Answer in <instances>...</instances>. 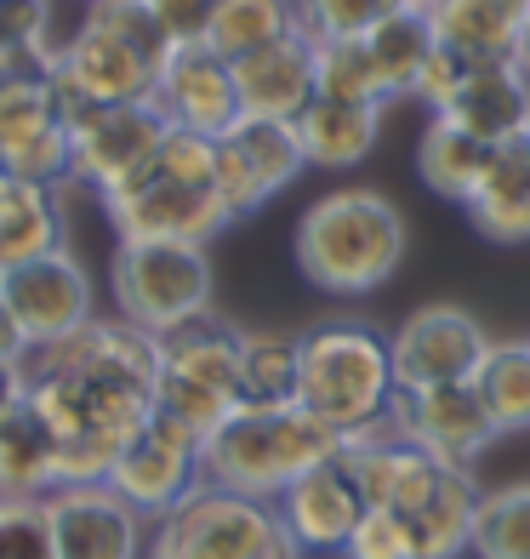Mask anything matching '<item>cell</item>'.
<instances>
[{
  "mask_svg": "<svg viewBox=\"0 0 530 559\" xmlns=\"http://www.w3.org/2000/svg\"><path fill=\"white\" fill-rule=\"evenodd\" d=\"M297 405L332 423L342 440L371 435L394 417L399 377H394V343L371 320H320L297 337Z\"/></svg>",
  "mask_w": 530,
  "mask_h": 559,
  "instance_id": "5b68a950",
  "label": "cell"
},
{
  "mask_svg": "<svg viewBox=\"0 0 530 559\" xmlns=\"http://www.w3.org/2000/svg\"><path fill=\"white\" fill-rule=\"evenodd\" d=\"M148 12L166 29L171 46H194L212 35V17H217V0H148Z\"/></svg>",
  "mask_w": 530,
  "mask_h": 559,
  "instance_id": "ab89813d",
  "label": "cell"
},
{
  "mask_svg": "<svg viewBox=\"0 0 530 559\" xmlns=\"http://www.w3.org/2000/svg\"><path fill=\"white\" fill-rule=\"evenodd\" d=\"M388 7H417V12H427L434 0H388Z\"/></svg>",
  "mask_w": 530,
  "mask_h": 559,
  "instance_id": "ee69618b",
  "label": "cell"
},
{
  "mask_svg": "<svg viewBox=\"0 0 530 559\" xmlns=\"http://www.w3.org/2000/svg\"><path fill=\"white\" fill-rule=\"evenodd\" d=\"M0 559H58L46 497H0Z\"/></svg>",
  "mask_w": 530,
  "mask_h": 559,
  "instance_id": "d590c367",
  "label": "cell"
},
{
  "mask_svg": "<svg viewBox=\"0 0 530 559\" xmlns=\"http://www.w3.org/2000/svg\"><path fill=\"white\" fill-rule=\"evenodd\" d=\"M302 343L291 332H245L240 343V405H297Z\"/></svg>",
  "mask_w": 530,
  "mask_h": 559,
  "instance_id": "f546056e",
  "label": "cell"
},
{
  "mask_svg": "<svg viewBox=\"0 0 530 559\" xmlns=\"http://www.w3.org/2000/svg\"><path fill=\"white\" fill-rule=\"evenodd\" d=\"M427 23L445 46L468 52L473 63H502L514 58L519 29H525V7L519 0H434Z\"/></svg>",
  "mask_w": 530,
  "mask_h": 559,
  "instance_id": "4316f807",
  "label": "cell"
},
{
  "mask_svg": "<svg viewBox=\"0 0 530 559\" xmlns=\"http://www.w3.org/2000/svg\"><path fill=\"white\" fill-rule=\"evenodd\" d=\"M519 7H530V0H519Z\"/></svg>",
  "mask_w": 530,
  "mask_h": 559,
  "instance_id": "f6af8a7d",
  "label": "cell"
},
{
  "mask_svg": "<svg viewBox=\"0 0 530 559\" xmlns=\"http://www.w3.org/2000/svg\"><path fill=\"white\" fill-rule=\"evenodd\" d=\"M342 435L332 423H320L302 405H240V412L206 435V479L222 491L257 497V502H280V491L291 479H302L309 468L342 456Z\"/></svg>",
  "mask_w": 530,
  "mask_h": 559,
  "instance_id": "8992f818",
  "label": "cell"
},
{
  "mask_svg": "<svg viewBox=\"0 0 530 559\" xmlns=\"http://www.w3.org/2000/svg\"><path fill=\"white\" fill-rule=\"evenodd\" d=\"M309 155H302L297 120H263V115H240L229 132L217 138V189L229 200V212L245 217L268 206L280 189H291Z\"/></svg>",
  "mask_w": 530,
  "mask_h": 559,
  "instance_id": "8fae6325",
  "label": "cell"
},
{
  "mask_svg": "<svg viewBox=\"0 0 530 559\" xmlns=\"http://www.w3.org/2000/svg\"><path fill=\"white\" fill-rule=\"evenodd\" d=\"M46 514H52L58 559H148L155 520L137 514L109 479H97V486H58L46 497Z\"/></svg>",
  "mask_w": 530,
  "mask_h": 559,
  "instance_id": "9a60e30c",
  "label": "cell"
},
{
  "mask_svg": "<svg viewBox=\"0 0 530 559\" xmlns=\"http://www.w3.org/2000/svg\"><path fill=\"white\" fill-rule=\"evenodd\" d=\"M388 0H297V23L309 40H360L383 23Z\"/></svg>",
  "mask_w": 530,
  "mask_h": 559,
  "instance_id": "8d00e7d4",
  "label": "cell"
},
{
  "mask_svg": "<svg viewBox=\"0 0 530 559\" xmlns=\"http://www.w3.org/2000/svg\"><path fill=\"white\" fill-rule=\"evenodd\" d=\"M86 7H92V0H86Z\"/></svg>",
  "mask_w": 530,
  "mask_h": 559,
  "instance_id": "bcb514c9",
  "label": "cell"
},
{
  "mask_svg": "<svg viewBox=\"0 0 530 559\" xmlns=\"http://www.w3.org/2000/svg\"><path fill=\"white\" fill-rule=\"evenodd\" d=\"M342 559H417V537L399 514H388V508H365V520L353 525Z\"/></svg>",
  "mask_w": 530,
  "mask_h": 559,
  "instance_id": "74e56055",
  "label": "cell"
},
{
  "mask_svg": "<svg viewBox=\"0 0 530 559\" xmlns=\"http://www.w3.org/2000/svg\"><path fill=\"white\" fill-rule=\"evenodd\" d=\"M274 508H280V525L291 531V543L302 554H342L371 502L360 491V479H353V468L342 456H332V463L291 479Z\"/></svg>",
  "mask_w": 530,
  "mask_h": 559,
  "instance_id": "ffe728a7",
  "label": "cell"
},
{
  "mask_svg": "<svg viewBox=\"0 0 530 559\" xmlns=\"http://www.w3.org/2000/svg\"><path fill=\"white\" fill-rule=\"evenodd\" d=\"M212 251L189 240H120L109 263L115 314L143 325L148 337H166L171 325L212 309Z\"/></svg>",
  "mask_w": 530,
  "mask_h": 559,
  "instance_id": "9c48e42d",
  "label": "cell"
},
{
  "mask_svg": "<svg viewBox=\"0 0 530 559\" xmlns=\"http://www.w3.org/2000/svg\"><path fill=\"white\" fill-rule=\"evenodd\" d=\"M17 400H23V371H7V366H0V423L12 417Z\"/></svg>",
  "mask_w": 530,
  "mask_h": 559,
  "instance_id": "b9f144b4",
  "label": "cell"
},
{
  "mask_svg": "<svg viewBox=\"0 0 530 559\" xmlns=\"http://www.w3.org/2000/svg\"><path fill=\"white\" fill-rule=\"evenodd\" d=\"M200 451H206V440H200L194 428H183V423H171L166 412H155L143 423V435H132V445L115 456L109 486L132 502L137 514L160 520L166 508H177L200 486V479H206Z\"/></svg>",
  "mask_w": 530,
  "mask_h": 559,
  "instance_id": "7c38bea8",
  "label": "cell"
},
{
  "mask_svg": "<svg viewBox=\"0 0 530 559\" xmlns=\"http://www.w3.org/2000/svg\"><path fill=\"white\" fill-rule=\"evenodd\" d=\"M491 155H496V148L485 138H473V132H462L457 120L434 115V120H427V132H422V143H417V171H422V183L434 194L468 206V194L479 189Z\"/></svg>",
  "mask_w": 530,
  "mask_h": 559,
  "instance_id": "83f0119b",
  "label": "cell"
},
{
  "mask_svg": "<svg viewBox=\"0 0 530 559\" xmlns=\"http://www.w3.org/2000/svg\"><path fill=\"white\" fill-rule=\"evenodd\" d=\"M468 217L485 240L496 246H525L530 240V132L514 143H496V155L468 194Z\"/></svg>",
  "mask_w": 530,
  "mask_h": 559,
  "instance_id": "cb8c5ba5",
  "label": "cell"
},
{
  "mask_svg": "<svg viewBox=\"0 0 530 559\" xmlns=\"http://www.w3.org/2000/svg\"><path fill=\"white\" fill-rule=\"evenodd\" d=\"M365 46H371V63H376V74H383V92H388V104H394V97H417L422 63L434 58L439 35H434V23H427V12L388 7L383 23L365 35Z\"/></svg>",
  "mask_w": 530,
  "mask_h": 559,
  "instance_id": "f1b7e54d",
  "label": "cell"
},
{
  "mask_svg": "<svg viewBox=\"0 0 530 559\" xmlns=\"http://www.w3.org/2000/svg\"><path fill=\"white\" fill-rule=\"evenodd\" d=\"M58 246H63L58 183H35V177L0 166V274L29 258H46Z\"/></svg>",
  "mask_w": 530,
  "mask_h": 559,
  "instance_id": "d4e9b609",
  "label": "cell"
},
{
  "mask_svg": "<svg viewBox=\"0 0 530 559\" xmlns=\"http://www.w3.org/2000/svg\"><path fill=\"white\" fill-rule=\"evenodd\" d=\"M166 58L171 40L148 12V0H92L81 29L58 40L52 63H46V86L74 126L104 104H155Z\"/></svg>",
  "mask_w": 530,
  "mask_h": 559,
  "instance_id": "7a4b0ae2",
  "label": "cell"
},
{
  "mask_svg": "<svg viewBox=\"0 0 530 559\" xmlns=\"http://www.w3.org/2000/svg\"><path fill=\"white\" fill-rule=\"evenodd\" d=\"M0 166L35 183L69 177V120L46 86V69L0 74Z\"/></svg>",
  "mask_w": 530,
  "mask_h": 559,
  "instance_id": "5bb4252c",
  "label": "cell"
},
{
  "mask_svg": "<svg viewBox=\"0 0 530 559\" xmlns=\"http://www.w3.org/2000/svg\"><path fill=\"white\" fill-rule=\"evenodd\" d=\"M473 389H479V400H485V412L502 435H525L530 428V337L525 343H491Z\"/></svg>",
  "mask_w": 530,
  "mask_h": 559,
  "instance_id": "1f68e13d",
  "label": "cell"
},
{
  "mask_svg": "<svg viewBox=\"0 0 530 559\" xmlns=\"http://www.w3.org/2000/svg\"><path fill=\"white\" fill-rule=\"evenodd\" d=\"M160 337L132 320H86L46 348H29L23 389L63 440V486H97L115 456L155 417Z\"/></svg>",
  "mask_w": 530,
  "mask_h": 559,
  "instance_id": "6da1fadb",
  "label": "cell"
},
{
  "mask_svg": "<svg viewBox=\"0 0 530 559\" xmlns=\"http://www.w3.org/2000/svg\"><path fill=\"white\" fill-rule=\"evenodd\" d=\"M394 428L422 451H434L450 468H473L485 456L502 428L491 423L485 400L473 383H445V389H399L394 400Z\"/></svg>",
  "mask_w": 530,
  "mask_h": 559,
  "instance_id": "e0dca14e",
  "label": "cell"
},
{
  "mask_svg": "<svg viewBox=\"0 0 530 559\" xmlns=\"http://www.w3.org/2000/svg\"><path fill=\"white\" fill-rule=\"evenodd\" d=\"M383 109L388 104H342V97H314L309 109L297 115V138L302 155L320 171H348L360 166L376 138H383Z\"/></svg>",
  "mask_w": 530,
  "mask_h": 559,
  "instance_id": "484cf974",
  "label": "cell"
},
{
  "mask_svg": "<svg viewBox=\"0 0 530 559\" xmlns=\"http://www.w3.org/2000/svg\"><path fill=\"white\" fill-rule=\"evenodd\" d=\"M342 463L353 468L360 491L371 508H388V514H417V508L445 486L450 463H439L434 451H422L417 440H406L394 428V417L371 435H353L342 445Z\"/></svg>",
  "mask_w": 530,
  "mask_h": 559,
  "instance_id": "d6986e66",
  "label": "cell"
},
{
  "mask_svg": "<svg viewBox=\"0 0 530 559\" xmlns=\"http://www.w3.org/2000/svg\"><path fill=\"white\" fill-rule=\"evenodd\" d=\"M394 343V377L399 389H445V383H473L491 354V332L457 302H427L406 314Z\"/></svg>",
  "mask_w": 530,
  "mask_h": 559,
  "instance_id": "30bf717a",
  "label": "cell"
},
{
  "mask_svg": "<svg viewBox=\"0 0 530 559\" xmlns=\"http://www.w3.org/2000/svg\"><path fill=\"white\" fill-rule=\"evenodd\" d=\"M240 343L245 332L217 309L171 325L160 337V383H155V412L171 423L194 428L200 440L222 428L240 412Z\"/></svg>",
  "mask_w": 530,
  "mask_h": 559,
  "instance_id": "52a82bcc",
  "label": "cell"
},
{
  "mask_svg": "<svg viewBox=\"0 0 530 559\" xmlns=\"http://www.w3.org/2000/svg\"><path fill=\"white\" fill-rule=\"evenodd\" d=\"M297 29H302V23H297V0H217V17H212L206 46L234 63V58L257 52V46L286 40Z\"/></svg>",
  "mask_w": 530,
  "mask_h": 559,
  "instance_id": "4dcf8cb0",
  "label": "cell"
},
{
  "mask_svg": "<svg viewBox=\"0 0 530 559\" xmlns=\"http://www.w3.org/2000/svg\"><path fill=\"white\" fill-rule=\"evenodd\" d=\"M514 63L530 74V7H525V29H519V46H514Z\"/></svg>",
  "mask_w": 530,
  "mask_h": 559,
  "instance_id": "7bdbcfd3",
  "label": "cell"
},
{
  "mask_svg": "<svg viewBox=\"0 0 530 559\" xmlns=\"http://www.w3.org/2000/svg\"><path fill=\"white\" fill-rule=\"evenodd\" d=\"M406 263V212L376 189H332L297 223V269L332 297H371Z\"/></svg>",
  "mask_w": 530,
  "mask_h": 559,
  "instance_id": "277c9868",
  "label": "cell"
},
{
  "mask_svg": "<svg viewBox=\"0 0 530 559\" xmlns=\"http://www.w3.org/2000/svg\"><path fill=\"white\" fill-rule=\"evenodd\" d=\"M155 109L177 132H200V138H222L240 120V86H234V63L212 52L206 40L194 46H171V58L155 81Z\"/></svg>",
  "mask_w": 530,
  "mask_h": 559,
  "instance_id": "ac0fdd59",
  "label": "cell"
},
{
  "mask_svg": "<svg viewBox=\"0 0 530 559\" xmlns=\"http://www.w3.org/2000/svg\"><path fill=\"white\" fill-rule=\"evenodd\" d=\"M166 115L155 104H104L69 126V177L97 194L125 183L166 143Z\"/></svg>",
  "mask_w": 530,
  "mask_h": 559,
  "instance_id": "2e32d148",
  "label": "cell"
},
{
  "mask_svg": "<svg viewBox=\"0 0 530 559\" xmlns=\"http://www.w3.org/2000/svg\"><path fill=\"white\" fill-rule=\"evenodd\" d=\"M58 486H63V440L23 389L12 417L0 423V497H52Z\"/></svg>",
  "mask_w": 530,
  "mask_h": 559,
  "instance_id": "603a6c76",
  "label": "cell"
},
{
  "mask_svg": "<svg viewBox=\"0 0 530 559\" xmlns=\"http://www.w3.org/2000/svg\"><path fill=\"white\" fill-rule=\"evenodd\" d=\"M479 559H530V479L479 491L473 514V548Z\"/></svg>",
  "mask_w": 530,
  "mask_h": 559,
  "instance_id": "d6a6232c",
  "label": "cell"
},
{
  "mask_svg": "<svg viewBox=\"0 0 530 559\" xmlns=\"http://www.w3.org/2000/svg\"><path fill=\"white\" fill-rule=\"evenodd\" d=\"M234 86H240V115L297 120L320 97V86H314V40L297 29L286 40L234 58Z\"/></svg>",
  "mask_w": 530,
  "mask_h": 559,
  "instance_id": "44dd1931",
  "label": "cell"
},
{
  "mask_svg": "<svg viewBox=\"0 0 530 559\" xmlns=\"http://www.w3.org/2000/svg\"><path fill=\"white\" fill-rule=\"evenodd\" d=\"M148 559H302L291 531L280 525V508L222 491L212 479L166 508L148 531Z\"/></svg>",
  "mask_w": 530,
  "mask_h": 559,
  "instance_id": "ba28073f",
  "label": "cell"
},
{
  "mask_svg": "<svg viewBox=\"0 0 530 559\" xmlns=\"http://www.w3.org/2000/svg\"><path fill=\"white\" fill-rule=\"evenodd\" d=\"M58 12L52 0H0V74L46 69L58 52Z\"/></svg>",
  "mask_w": 530,
  "mask_h": 559,
  "instance_id": "836d02e7",
  "label": "cell"
},
{
  "mask_svg": "<svg viewBox=\"0 0 530 559\" xmlns=\"http://www.w3.org/2000/svg\"><path fill=\"white\" fill-rule=\"evenodd\" d=\"M468 74H473V58L468 52H457V46H434V58H427L422 63V81H417V104H427V109H445L450 104V97H457L462 92V81H468Z\"/></svg>",
  "mask_w": 530,
  "mask_h": 559,
  "instance_id": "f35d334b",
  "label": "cell"
},
{
  "mask_svg": "<svg viewBox=\"0 0 530 559\" xmlns=\"http://www.w3.org/2000/svg\"><path fill=\"white\" fill-rule=\"evenodd\" d=\"M104 212L120 240H189L212 246L234 223L229 200L217 189V138L200 132H166V143L148 155L125 183H115Z\"/></svg>",
  "mask_w": 530,
  "mask_h": 559,
  "instance_id": "3957f363",
  "label": "cell"
},
{
  "mask_svg": "<svg viewBox=\"0 0 530 559\" xmlns=\"http://www.w3.org/2000/svg\"><path fill=\"white\" fill-rule=\"evenodd\" d=\"M445 120H457L462 132L496 143H514L530 132V74L502 58V63H473V74L462 81V92L439 109Z\"/></svg>",
  "mask_w": 530,
  "mask_h": 559,
  "instance_id": "7402d4cb",
  "label": "cell"
},
{
  "mask_svg": "<svg viewBox=\"0 0 530 559\" xmlns=\"http://www.w3.org/2000/svg\"><path fill=\"white\" fill-rule=\"evenodd\" d=\"M23 360H29V337H23L12 302H7V292H0V366H7V371H23Z\"/></svg>",
  "mask_w": 530,
  "mask_h": 559,
  "instance_id": "60d3db41",
  "label": "cell"
},
{
  "mask_svg": "<svg viewBox=\"0 0 530 559\" xmlns=\"http://www.w3.org/2000/svg\"><path fill=\"white\" fill-rule=\"evenodd\" d=\"M0 292H7L12 314L23 325V337H29V348H46V343H58L69 332H81L86 320H97L92 274H86V263L74 258L69 246L7 269V274H0Z\"/></svg>",
  "mask_w": 530,
  "mask_h": 559,
  "instance_id": "4fadbf2b",
  "label": "cell"
},
{
  "mask_svg": "<svg viewBox=\"0 0 530 559\" xmlns=\"http://www.w3.org/2000/svg\"><path fill=\"white\" fill-rule=\"evenodd\" d=\"M314 86H320V97H342V104H388L365 35L360 40H314Z\"/></svg>",
  "mask_w": 530,
  "mask_h": 559,
  "instance_id": "e575fe53",
  "label": "cell"
}]
</instances>
